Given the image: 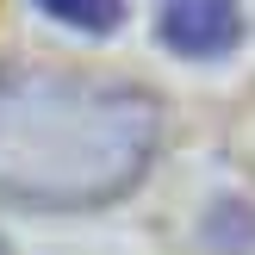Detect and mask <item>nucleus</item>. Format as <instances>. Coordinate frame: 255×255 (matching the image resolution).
I'll list each match as a JSON object with an SVG mask.
<instances>
[{
	"label": "nucleus",
	"instance_id": "nucleus-1",
	"mask_svg": "<svg viewBox=\"0 0 255 255\" xmlns=\"http://www.w3.org/2000/svg\"><path fill=\"white\" fill-rule=\"evenodd\" d=\"M162 143L156 94L87 81L75 69L0 75V193L44 212H81L131 193Z\"/></svg>",
	"mask_w": 255,
	"mask_h": 255
},
{
	"label": "nucleus",
	"instance_id": "nucleus-2",
	"mask_svg": "<svg viewBox=\"0 0 255 255\" xmlns=\"http://www.w3.org/2000/svg\"><path fill=\"white\" fill-rule=\"evenodd\" d=\"M156 37L174 56H224L243 37V12L237 0H162Z\"/></svg>",
	"mask_w": 255,
	"mask_h": 255
},
{
	"label": "nucleus",
	"instance_id": "nucleus-3",
	"mask_svg": "<svg viewBox=\"0 0 255 255\" xmlns=\"http://www.w3.org/2000/svg\"><path fill=\"white\" fill-rule=\"evenodd\" d=\"M37 6H44L50 19L75 25V31H94V37H106L112 25L125 19V0H37Z\"/></svg>",
	"mask_w": 255,
	"mask_h": 255
}]
</instances>
